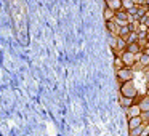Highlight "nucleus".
<instances>
[{"mask_svg":"<svg viewBox=\"0 0 149 136\" xmlns=\"http://www.w3.org/2000/svg\"><path fill=\"white\" fill-rule=\"evenodd\" d=\"M103 18H104V21H114L116 19V11L114 10H111V8H107L106 5H104V11H103Z\"/></svg>","mask_w":149,"mask_h":136,"instance_id":"obj_11","label":"nucleus"},{"mask_svg":"<svg viewBox=\"0 0 149 136\" xmlns=\"http://www.w3.org/2000/svg\"><path fill=\"white\" fill-rule=\"evenodd\" d=\"M136 5H148V3H146V0H136Z\"/></svg>","mask_w":149,"mask_h":136,"instance_id":"obj_22","label":"nucleus"},{"mask_svg":"<svg viewBox=\"0 0 149 136\" xmlns=\"http://www.w3.org/2000/svg\"><path fill=\"white\" fill-rule=\"evenodd\" d=\"M116 18L117 19H120V21H123V23H127L128 24L130 23V15H128V11L127 10H119V11H116Z\"/></svg>","mask_w":149,"mask_h":136,"instance_id":"obj_12","label":"nucleus"},{"mask_svg":"<svg viewBox=\"0 0 149 136\" xmlns=\"http://www.w3.org/2000/svg\"><path fill=\"white\" fill-rule=\"evenodd\" d=\"M125 51H130V53H133V55H139V53H143V46L139 45L138 42H136V43H130V45H127Z\"/></svg>","mask_w":149,"mask_h":136,"instance_id":"obj_10","label":"nucleus"},{"mask_svg":"<svg viewBox=\"0 0 149 136\" xmlns=\"http://www.w3.org/2000/svg\"><path fill=\"white\" fill-rule=\"evenodd\" d=\"M146 96H149V90H148V93H146Z\"/></svg>","mask_w":149,"mask_h":136,"instance_id":"obj_24","label":"nucleus"},{"mask_svg":"<svg viewBox=\"0 0 149 136\" xmlns=\"http://www.w3.org/2000/svg\"><path fill=\"white\" fill-rule=\"evenodd\" d=\"M141 125H144L143 120H141V115L128 119V130H135V128H138V126H141Z\"/></svg>","mask_w":149,"mask_h":136,"instance_id":"obj_7","label":"nucleus"},{"mask_svg":"<svg viewBox=\"0 0 149 136\" xmlns=\"http://www.w3.org/2000/svg\"><path fill=\"white\" fill-rule=\"evenodd\" d=\"M143 130H144V125L138 126V128H135V130H128V136H141Z\"/></svg>","mask_w":149,"mask_h":136,"instance_id":"obj_17","label":"nucleus"},{"mask_svg":"<svg viewBox=\"0 0 149 136\" xmlns=\"http://www.w3.org/2000/svg\"><path fill=\"white\" fill-rule=\"evenodd\" d=\"M116 75H117V80L119 83H125V82H130L133 80V69L132 67H123L120 71H116Z\"/></svg>","mask_w":149,"mask_h":136,"instance_id":"obj_3","label":"nucleus"},{"mask_svg":"<svg viewBox=\"0 0 149 136\" xmlns=\"http://www.w3.org/2000/svg\"><path fill=\"white\" fill-rule=\"evenodd\" d=\"M130 32H132V31H130V24H127V26H122V27L119 29V37H120V39H127Z\"/></svg>","mask_w":149,"mask_h":136,"instance_id":"obj_14","label":"nucleus"},{"mask_svg":"<svg viewBox=\"0 0 149 136\" xmlns=\"http://www.w3.org/2000/svg\"><path fill=\"white\" fill-rule=\"evenodd\" d=\"M106 29L109 31V34H111V35L119 37V29H120V27L117 26V24L114 23V21H107V23H106Z\"/></svg>","mask_w":149,"mask_h":136,"instance_id":"obj_9","label":"nucleus"},{"mask_svg":"<svg viewBox=\"0 0 149 136\" xmlns=\"http://www.w3.org/2000/svg\"><path fill=\"white\" fill-rule=\"evenodd\" d=\"M135 7H136V3L133 2V0H122V8L123 10L130 11L132 8H135Z\"/></svg>","mask_w":149,"mask_h":136,"instance_id":"obj_15","label":"nucleus"},{"mask_svg":"<svg viewBox=\"0 0 149 136\" xmlns=\"http://www.w3.org/2000/svg\"><path fill=\"white\" fill-rule=\"evenodd\" d=\"M104 5L114 11L122 10V0H104Z\"/></svg>","mask_w":149,"mask_h":136,"instance_id":"obj_5","label":"nucleus"},{"mask_svg":"<svg viewBox=\"0 0 149 136\" xmlns=\"http://www.w3.org/2000/svg\"><path fill=\"white\" fill-rule=\"evenodd\" d=\"M120 58H122L125 67H132L133 69V66L136 64V55H133V53H130V51H122Z\"/></svg>","mask_w":149,"mask_h":136,"instance_id":"obj_4","label":"nucleus"},{"mask_svg":"<svg viewBox=\"0 0 149 136\" xmlns=\"http://www.w3.org/2000/svg\"><path fill=\"white\" fill-rule=\"evenodd\" d=\"M117 39H119V37L111 35V39H109V46H111V50H117Z\"/></svg>","mask_w":149,"mask_h":136,"instance_id":"obj_19","label":"nucleus"},{"mask_svg":"<svg viewBox=\"0 0 149 136\" xmlns=\"http://www.w3.org/2000/svg\"><path fill=\"white\" fill-rule=\"evenodd\" d=\"M139 115H141V109H139L138 104H133L132 107L127 109V117H128V119H132V117H139Z\"/></svg>","mask_w":149,"mask_h":136,"instance_id":"obj_6","label":"nucleus"},{"mask_svg":"<svg viewBox=\"0 0 149 136\" xmlns=\"http://www.w3.org/2000/svg\"><path fill=\"white\" fill-rule=\"evenodd\" d=\"M146 3H148V5H149V0H146Z\"/></svg>","mask_w":149,"mask_h":136,"instance_id":"obj_25","label":"nucleus"},{"mask_svg":"<svg viewBox=\"0 0 149 136\" xmlns=\"http://www.w3.org/2000/svg\"><path fill=\"white\" fill-rule=\"evenodd\" d=\"M114 67H116V71H120V69L125 67V64H123L120 56H116V59H114Z\"/></svg>","mask_w":149,"mask_h":136,"instance_id":"obj_18","label":"nucleus"},{"mask_svg":"<svg viewBox=\"0 0 149 136\" xmlns=\"http://www.w3.org/2000/svg\"><path fill=\"white\" fill-rule=\"evenodd\" d=\"M138 106H139V109H141V112H148V110H149V96H146V94H144V96L139 99Z\"/></svg>","mask_w":149,"mask_h":136,"instance_id":"obj_13","label":"nucleus"},{"mask_svg":"<svg viewBox=\"0 0 149 136\" xmlns=\"http://www.w3.org/2000/svg\"><path fill=\"white\" fill-rule=\"evenodd\" d=\"M120 94H122V96H127V98H133V99L138 96V90H136L133 80L120 83Z\"/></svg>","mask_w":149,"mask_h":136,"instance_id":"obj_2","label":"nucleus"},{"mask_svg":"<svg viewBox=\"0 0 149 136\" xmlns=\"http://www.w3.org/2000/svg\"><path fill=\"white\" fill-rule=\"evenodd\" d=\"M148 16H149V5H148Z\"/></svg>","mask_w":149,"mask_h":136,"instance_id":"obj_23","label":"nucleus"},{"mask_svg":"<svg viewBox=\"0 0 149 136\" xmlns=\"http://www.w3.org/2000/svg\"><path fill=\"white\" fill-rule=\"evenodd\" d=\"M8 10L10 16L13 19L15 32H16L18 42L26 45L27 40V13H26V5L23 0H8Z\"/></svg>","mask_w":149,"mask_h":136,"instance_id":"obj_1","label":"nucleus"},{"mask_svg":"<svg viewBox=\"0 0 149 136\" xmlns=\"http://www.w3.org/2000/svg\"><path fill=\"white\" fill-rule=\"evenodd\" d=\"M119 101H120V106L125 107V109H128V107L133 106V104H136V101L133 99V98H127V96H122V94L119 96Z\"/></svg>","mask_w":149,"mask_h":136,"instance_id":"obj_8","label":"nucleus"},{"mask_svg":"<svg viewBox=\"0 0 149 136\" xmlns=\"http://www.w3.org/2000/svg\"><path fill=\"white\" fill-rule=\"evenodd\" d=\"M138 39H139V37H138V32H130L128 37L125 39V42L130 45V43H136V42H138Z\"/></svg>","mask_w":149,"mask_h":136,"instance_id":"obj_16","label":"nucleus"},{"mask_svg":"<svg viewBox=\"0 0 149 136\" xmlns=\"http://www.w3.org/2000/svg\"><path fill=\"white\" fill-rule=\"evenodd\" d=\"M144 72H146V80H148V83H149V67H146Z\"/></svg>","mask_w":149,"mask_h":136,"instance_id":"obj_21","label":"nucleus"},{"mask_svg":"<svg viewBox=\"0 0 149 136\" xmlns=\"http://www.w3.org/2000/svg\"><path fill=\"white\" fill-rule=\"evenodd\" d=\"M141 120L144 125H149V110L148 112H141Z\"/></svg>","mask_w":149,"mask_h":136,"instance_id":"obj_20","label":"nucleus"},{"mask_svg":"<svg viewBox=\"0 0 149 136\" xmlns=\"http://www.w3.org/2000/svg\"><path fill=\"white\" fill-rule=\"evenodd\" d=\"M133 2H135V3H136V0H133Z\"/></svg>","mask_w":149,"mask_h":136,"instance_id":"obj_26","label":"nucleus"}]
</instances>
